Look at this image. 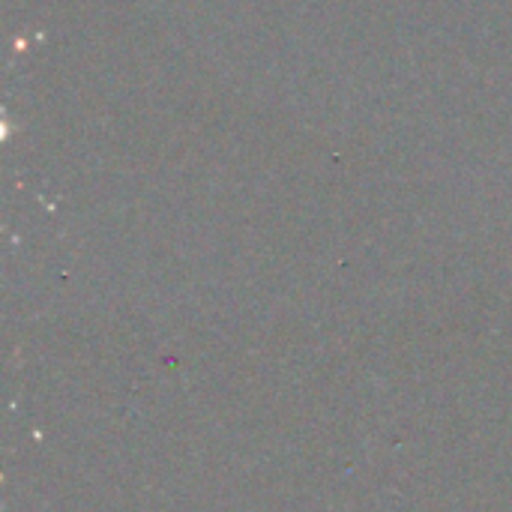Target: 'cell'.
Returning a JSON list of instances; mask_svg holds the SVG:
<instances>
[]
</instances>
